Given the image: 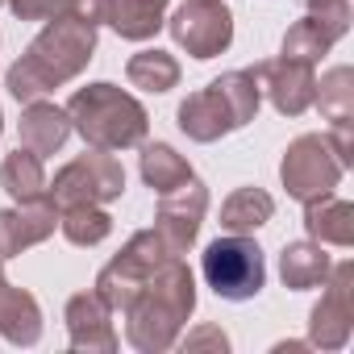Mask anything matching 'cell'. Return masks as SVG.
Wrapping results in <instances>:
<instances>
[{"mask_svg": "<svg viewBox=\"0 0 354 354\" xmlns=\"http://www.w3.org/2000/svg\"><path fill=\"white\" fill-rule=\"evenodd\" d=\"M196 308V279L180 254L162 259L125 300V342L142 354H162L180 342L188 317Z\"/></svg>", "mask_w": 354, "mask_h": 354, "instance_id": "cell-1", "label": "cell"}, {"mask_svg": "<svg viewBox=\"0 0 354 354\" xmlns=\"http://www.w3.org/2000/svg\"><path fill=\"white\" fill-rule=\"evenodd\" d=\"M92 59H96V26L67 13V17H55V21L42 26V34L9 67L5 88H9L13 100L30 104V100L50 96L55 88L71 84Z\"/></svg>", "mask_w": 354, "mask_h": 354, "instance_id": "cell-2", "label": "cell"}, {"mask_svg": "<svg viewBox=\"0 0 354 354\" xmlns=\"http://www.w3.org/2000/svg\"><path fill=\"white\" fill-rule=\"evenodd\" d=\"M259 104H263L259 75H254V67H246V71H225L209 88L192 92L180 104L175 121H180V129L192 142H205L209 146V142H221L225 133L250 125L259 117Z\"/></svg>", "mask_w": 354, "mask_h": 354, "instance_id": "cell-3", "label": "cell"}, {"mask_svg": "<svg viewBox=\"0 0 354 354\" xmlns=\"http://www.w3.org/2000/svg\"><path fill=\"white\" fill-rule=\"evenodd\" d=\"M67 117H71V129L96 150L142 146L146 129H150L146 109L129 92H121L117 84H88V88H80L67 100Z\"/></svg>", "mask_w": 354, "mask_h": 354, "instance_id": "cell-4", "label": "cell"}, {"mask_svg": "<svg viewBox=\"0 0 354 354\" xmlns=\"http://www.w3.org/2000/svg\"><path fill=\"white\" fill-rule=\"evenodd\" d=\"M201 275L221 300H234V304L254 300L267 288V263L250 234H225L209 242L201 254Z\"/></svg>", "mask_w": 354, "mask_h": 354, "instance_id": "cell-5", "label": "cell"}, {"mask_svg": "<svg viewBox=\"0 0 354 354\" xmlns=\"http://www.w3.org/2000/svg\"><path fill=\"white\" fill-rule=\"evenodd\" d=\"M125 192V167L113 150H96L88 146L80 158H71L67 167L55 171V180L46 184V201L63 213V209H80V205H109Z\"/></svg>", "mask_w": 354, "mask_h": 354, "instance_id": "cell-6", "label": "cell"}, {"mask_svg": "<svg viewBox=\"0 0 354 354\" xmlns=\"http://www.w3.org/2000/svg\"><path fill=\"white\" fill-rule=\"evenodd\" d=\"M342 175H346V167L333 154L325 133H300L283 150V162H279V180H283L288 196L300 201V205H308L317 196H329Z\"/></svg>", "mask_w": 354, "mask_h": 354, "instance_id": "cell-7", "label": "cell"}, {"mask_svg": "<svg viewBox=\"0 0 354 354\" xmlns=\"http://www.w3.org/2000/svg\"><path fill=\"white\" fill-rule=\"evenodd\" d=\"M171 38L180 50L192 59H217L234 42V13L225 9V0H184L167 21Z\"/></svg>", "mask_w": 354, "mask_h": 354, "instance_id": "cell-8", "label": "cell"}, {"mask_svg": "<svg viewBox=\"0 0 354 354\" xmlns=\"http://www.w3.org/2000/svg\"><path fill=\"white\" fill-rule=\"evenodd\" d=\"M162 259H171V250L162 246V238H158L154 230L133 234V238L121 246V254H113V259L100 267V275H96V292H100V300H104L113 313H121L125 300L133 296V288H138V283H142Z\"/></svg>", "mask_w": 354, "mask_h": 354, "instance_id": "cell-9", "label": "cell"}, {"mask_svg": "<svg viewBox=\"0 0 354 354\" xmlns=\"http://www.w3.org/2000/svg\"><path fill=\"white\" fill-rule=\"evenodd\" d=\"M321 288H325V296L308 313V346L342 350L354 329V263H333L329 279Z\"/></svg>", "mask_w": 354, "mask_h": 354, "instance_id": "cell-10", "label": "cell"}, {"mask_svg": "<svg viewBox=\"0 0 354 354\" xmlns=\"http://www.w3.org/2000/svg\"><path fill=\"white\" fill-rule=\"evenodd\" d=\"M205 213H209V188L196 180H184L180 188H171L158 196V209H154V234L162 238V246L171 254H188L201 225H205Z\"/></svg>", "mask_w": 354, "mask_h": 354, "instance_id": "cell-11", "label": "cell"}, {"mask_svg": "<svg viewBox=\"0 0 354 354\" xmlns=\"http://www.w3.org/2000/svg\"><path fill=\"white\" fill-rule=\"evenodd\" d=\"M254 75H259V88L267 92V100L275 104V113L300 117V113L313 109V96H317V71H313V63L279 55V59L254 63Z\"/></svg>", "mask_w": 354, "mask_h": 354, "instance_id": "cell-12", "label": "cell"}, {"mask_svg": "<svg viewBox=\"0 0 354 354\" xmlns=\"http://www.w3.org/2000/svg\"><path fill=\"white\" fill-rule=\"evenodd\" d=\"M67 337H71V350H88V354H113L117 350L113 308L100 300L96 288L67 300Z\"/></svg>", "mask_w": 354, "mask_h": 354, "instance_id": "cell-13", "label": "cell"}, {"mask_svg": "<svg viewBox=\"0 0 354 354\" xmlns=\"http://www.w3.org/2000/svg\"><path fill=\"white\" fill-rule=\"evenodd\" d=\"M59 230V209L42 196V201H30V205H17V209H0V263L46 242L50 234Z\"/></svg>", "mask_w": 354, "mask_h": 354, "instance_id": "cell-14", "label": "cell"}, {"mask_svg": "<svg viewBox=\"0 0 354 354\" xmlns=\"http://www.w3.org/2000/svg\"><path fill=\"white\" fill-rule=\"evenodd\" d=\"M17 138H21L26 150H34L38 158H46V154H55V150L67 146V138H71V117H67V109H59V104H50V100H30V104L21 109Z\"/></svg>", "mask_w": 354, "mask_h": 354, "instance_id": "cell-15", "label": "cell"}, {"mask_svg": "<svg viewBox=\"0 0 354 354\" xmlns=\"http://www.w3.org/2000/svg\"><path fill=\"white\" fill-rule=\"evenodd\" d=\"M0 337L13 346H34L42 337V308L30 292L13 288L0 275Z\"/></svg>", "mask_w": 354, "mask_h": 354, "instance_id": "cell-16", "label": "cell"}, {"mask_svg": "<svg viewBox=\"0 0 354 354\" xmlns=\"http://www.w3.org/2000/svg\"><path fill=\"white\" fill-rule=\"evenodd\" d=\"M167 5L171 0H109L104 26L125 42H150L167 26Z\"/></svg>", "mask_w": 354, "mask_h": 354, "instance_id": "cell-17", "label": "cell"}, {"mask_svg": "<svg viewBox=\"0 0 354 354\" xmlns=\"http://www.w3.org/2000/svg\"><path fill=\"white\" fill-rule=\"evenodd\" d=\"M304 230L321 246H354V205L329 196H317L304 205Z\"/></svg>", "mask_w": 354, "mask_h": 354, "instance_id": "cell-18", "label": "cell"}, {"mask_svg": "<svg viewBox=\"0 0 354 354\" xmlns=\"http://www.w3.org/2000/svg\"><path fill=\"white\" fill-rule=\"evenodd\" d=\"M329 254H325V246L321 242H288L283 246V254H279V279H283V288H292V292H308V288H321L325 279H329Z\"/></svg>", "mask_w": 354, "mask_h": 354, "instance_id": "cell-19", "label": "cell"}, {"mask_svg": "<svg viewBox=\"0 0 354 354\" xmlns=\"http://www.w3.org/2000/svg\"><path fill=\"white\" fill-rule=\"evenodd\" d=\"M0 188H5L17 205H30V201H42L46 196V171H42V158L26 146H17L13 154H5L0 162Z\"/></svg>", "mask_w": 354, "mask_h": 354, "instance_id": "cell-20", "label": "cell"}, {"mask_svg": "<svg viewBox=\"0 0 354 354\" xmlns=\"http://www.w3.org/2000/svg\"><path fill=\"white\" fill-rule=\"evenodd\" d=\"M192 162L175 150V146H167V142H146L142 146V180H146V188H154L158 196L162 192H171V188H180L184 180H192Z\"/></svg>", "mask_w": 354, "mask_h": 354, "instance_id": "cell-21", "label": "cell"}, {"mask_svg": "<svg viewBox=\"0 0 354 354\" xmlns=\"http://www.w3.org/2000/svg\"><path fill=\"white\" fill-rule=\"evenodd\" d=\"M275 201L263 188H238L225 205H221V230L225 234H254L271 221Z\"/></svg>", "mask_w": 354, "mask_h": 354, "instance_id": "cell-22", "label": "cell"}, {"mask_svg": "<svg viewBox=\"0 0 354 354\" xmlns=\"http://www.w3.org/2000/svg\"><path fill=\"white\" fill-rule=\"evenodd\" d=\"M125 80L133 84V88H142V92H171L175 84H180V63H175V55H167V50H142V55H133L129 63H125Z\"/></svg>", "mask_w": 354, "mask_h": 354, "instance_id": "cell-23", "label": "cell"}, {"mask_svg": "<svg viewBox=\"0 0 354 354\" xmlns=\"http://www.w3.org/2000/svg\"><path fill=\"white\" fill-rule=\"evenodd\" d=\"M313 104L321 109V117L333 121H354V71L350 67H333L317 80V96Z\"/></svg>", "mask_w": 354, "mask_h": 354, "instance_id": "cell-24", "label": "cell"}, {"mask_svg": "<svg viewBox=\"0 0 354 354\" xmlns=\"http://www.w3.org/2000/svg\"><path fill=\"white\" fill-rule=\"evenodd\" d=\"M59 230L71 246H96L113 234V217L100 205H80V209H63L59 213Z\"/></svg>", "mask_w": 354, "mask_h": 354, "instance_id": "cell-25", "label": "cell"}, {"mask_svg": "<svg viewBox=\"0 0 354 354\" xmlns=\"http://www.w3.org/2000/svg\"><path fill=\"white\" fill-rule=\"evenodd\" d=\"M337 42L333 30H325L317 17H300L288 34H283V59H300V63H317L321 55H329V46Z\"/></svg>", "mask_w": 354, "mask_h": 354, "instance_id": "cell-26", "label": "cell"}, {"mask_svg": "<svg viewBox=\"0 0 354 354\" xmlns=\"http://www.w3.org/2000/svg\"><path fill=\"white\" fill-rule=\"evenodd\" d=\"M304 5V13L308 17H317L325 30H333L337 38H346L350 34V0H300Z\"/></svg>", "mask_w": 354, "mask_h": 354, "instance_id": "cell-27", "label": "cell"}, {"mask_svg": "<svg viewBox=\"0 0 354 354\" xmlns=\"http://www.w3.org/2000/svg\"><path fill=\"white\" fill-rule=\"evenodd\" d=\"M17 21H55L75 9V0H9Z\"/></svg>", "mask_w": 354, "mask_h": 354, "instance_id": "cell-28", "label": "cell"}, {"mask_svg": "<svg viewBox=\"0 0 354 354\" xmlns=\"http://www.w3.org/2000/svg\"><path fill=\"white\" fill-rule=\"evenodd\" d=\"M325 138H329L333 154L342 158V167L350 171V167H354V121H333V129H329Z\"/></svg>", "mask_w": 354, "mask_h": 354, "instance_id": "cell-29", "label": "cell"}, {"mask_svg": "<svg viewBox=\"0 0 354 354\" xmlns=\"http://www.w3.org/2000/svg\"><path fill=\"white\" fill-rule=\"evenodd\" d=\"M180 346H184V350H209V346H213V350H230V337H225L217 325H201V329H192L188 337H180Z\"/></svg>", "mask_w": 354, "mask_h": 354, "instance_id": "cell-30", "label": "cell"}, {"mask_svg": "<svg viewBox=\"0 0 354 354\" xmlns=\"http://www.w3.org/2000/svg\"><path fill=\"white\" fill-rule=\"evenodd\" d=\"M104 13H109V0H75V9H71V17H80L96 30L104 26Z\"/></svg>", "mask_w": 354, "mask_h": 354, "instance_id": "cell-31", "label": "cell"}, {"mask_svg": "<svg viewBox=\"0 0 354 354\" xmlns=\"http://www.w3.org/2000/svg\"><path fill=\"white\" fill-rule=\"evenodd\" d=\"M0 129H5V117H0Z\"/></svg>", "mask_w": 354, "mask_h": 354, "instance_id": "cell-32", "label": "cell"}, {"mask_svg": "<svg viewBox=\"0 0 354 354\" xmlns=\"http://www.w3.org/2000/svg\"><path fill=\"white\" fill-rule=\"evenodd\" d=\"M0 5H9V0H0Z\"/></svg>", "mask_w": 354, "mask_h": 354, "instance_id": "cell-33", "label": "cell"}, {"mask_svg": "<svg viewBox=\"0 0 354 354\" xmlns=\"http://www.w3.org/2000/svg\"><path fill=\"white\" fill-rule=\"evenodd\" d=\"M0 275H5V271H0Z\"/></svg>", "mask_w": 354, "mask_h": 354, "instance_id": "cell-34", "label": "cell"}]
</instances>
